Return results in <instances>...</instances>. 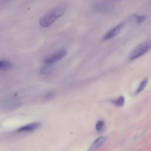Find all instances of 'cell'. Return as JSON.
Listing matches in <instances>:
<instances>
[{"instance_id": "cell-1", "label": "cell", "mask_w": 151, "mask_h": 151, "mask_svg": "<svg viewBox=\"0 0 151 151\" xmlns=\"http://www.w3.org/2000/svg\"><path fill=\"white\" fill-rule=\"evenodd\" d=\"M67 4L61 2L44 14L40 19V25L44 28L50 27L55 21L61 17L66 11Z\"/></svg>"}, {"instance_id": "cell-2", "label": "cell", "mask_w": 151, "mask_h": 151, "mask_svg": "<svg viewBox=\"0 0 151 151\" xmlns=\"http://www.w3.org/2000/svg\"><path fill=\"white\" fill-rule=\"evenodd\" d=\"M21 105V101L14 96H6L0 100V107L5 111L15 110Z\"/></svg>"}, {"instance_id": "cell-3", "label": "cell", "mask_w": 151, "mask_h": 151, "mask_svg": "<svg viewBox=\"0 0 151 151\" xmlns=\"http://www.w3.org/2000/svg\"><path fill=\"white\" fill-rule=\"evenodd\" d=\"M151 48V42L150 41H145L137 46H136L131 52L130 54V59L131 60H135L142 55L146 53Z\"/></svg>"}, {"instance_id": "cell-4", "label": "cell", "mask_w": 151, "mask_h": 151, "mask_svg": "<svg viewBox=\"0 0 151 151\" xmlns=\"http://www.w3.org/2000/svg\"><path fill=\"white\" fill-rule=\"evenodd\" d=\"M67 53V51L65 50H63V49L60 50V51H58L57 52L47 57L44 60V63L46 64H50V65L54 64L58 61L59 60H60L64 57H65Z\"/></svg>"}, {"instance_id": "cell-5", "label": "cell", "mask_w": 151, "mask_h": 151, "mask_svg": "<svg viewBox=\"0 0 151 151\" xmlns=\"http://www.w3.org/2000/svg\"><path fill=\"white\" fill-rule=\"evenodd\" d=\"M123 27V24H120L117 25H116L115 27L113 28L112 29H110L103 37V40L106 41V40H110L114 37H116L117 34H119L120 33V32L121 31L122 28Z\"/></svg>"}, {"instance_id": "cell-6", "label": "cell", "mask_w": 151, "mask_h": 151, "mask_svg": "<svg viewBox=\"0 0 151 151\" xmlns=\"http://www.w3.org/2000/svg\"><path fill=\"white\" fill-rule=\"evenodd\" d=\"M40 126H41V124L39 122H33V123L26 124L24 126L20 127L19 129H17V131L18 132H32L37 129Z\"/></svg>"}, {"instance_id": "cell-7", "label": "cell", "mask_w": 151, "mask_h": 151, "mask_svg": "<svg viewBox=\"0 0 151 151\" xmlns=\"http://www.w3.org/2000/svg\"><path fill=\"white\" fill-rule=\"evenodd\" d=\"M94 8L98 12H106L110 11L112 8V6L109 2H101L96 4L94 5Z\"/></svg>"}, {"instance_id": "cell-8", "label": "cell", "mask_w": 151, "mask_h": 151, "mask_svg": "<svg viewBox=\"0 0 151 151\" xmlns=\"http://www.w3.org/2000/svg\"><path fill=\"white\" fill-rule=\"evenodd\" d=\"M107 140V137L105 136H101L96 139L93 143L90 146L88 151H93L97 149H98L99 147H100Z\"/></svg>"}, {"instance_id": "cell-9", "label": "cell", "mask_w": 151, "mask_h": 151, "mask_svg": "<svg viewBox=\"0 0 151 151\" xmlns=\"http://www.w3.org/2000/svg\"><path fill=\"white\" fill-rule=\"evenodd\" d=\"M12 64L6 60H0V70L3 71H6L12 69Z\"/></svg>"}, {"instance_id": "cell-10", "label": "cell", "mask_w": 151, "mask_h": 151, "mask_svg": "<svg viewBox=\"0 0 151 151\" xmlns=\"http://www.w3.org/2000/svg\"><path fill=\"white\" fill-rule=\"evenodd\" d=\"M52 67L50 64H46L45 65L42 67L40 68V73L41 74H48L52 72Z\"/></svg>"}, {"instance_id": "cell-11", "label": "cell", "mask_w": 151, "mask_h": 151, "mask_svg": "<svg viewBox=\"0 0 151 151\" xmlns=\"http://www.w3.org/2000/svg\"><path fill=\"white\" fill-rule=\"evenodd\" d=\"M147 82H148V79H147V78H145L142 81H141L140 83V84L139 85V87H138L136 91V94H139V93H140V92H142V91L145 89V88L146 87V86H147Z\"/></svg>"}, {"instance_id": "cell-12", "label": "cell", "mask_w": 151, "mask_h": 151, "mask_svg": "<svg viewBox=\"0 0 151 151\" xmlns=\"http://www.w3.org/2000/svg\"><path fill=\"white\" fill-rule=\"evenodd\" d=\"M112 103L118 107L122 106L124 103V98L123 96H120L119 97L111 101Z\"/></svg>"}, {"instance_id": "cell-13", "label": "cell", "mask_w": 151, "mask_h": 151, "mask_svg": "<svg viewBox=\"0 0 151 151\" xmlns=\"http://www.w3.org/2000/svg\"><path fill=\"white\" fill-rule=\"evenodd\" d=\"M133 19L134 20V21L136 23L138 24H140L142 22H143L145 19H146V17L144 15H134L133 16Z\"/></svg>"}, {"instance_id": "cell-14", "label": "cell", "mask_w": 151, "mask_h": 151, "mask_svg": "<svg viewBox=\"0 0 151 151\" xmlns=\"http://www.w3.org/2000/svg\"><path fill=\"white\" fill-rule=\"evenodd\" d=\"M104 127V122L102 120H99L96 124V129L97 132H101L103 130Z\"/></svg>"}, {"instance_id": "cell-15", "label": "cell", "mask_w": 151, "mask_h": 151, "mask_svg": "<svg viewBox=\"0 0 151 151\" xmlns=\"http://www.w3.org/2000/svg\"><path fill=\"white\" fill-rule=\"evenodd\" d=\"M11 1V0H6V1Z\"/></svg>"}]
</instances>
